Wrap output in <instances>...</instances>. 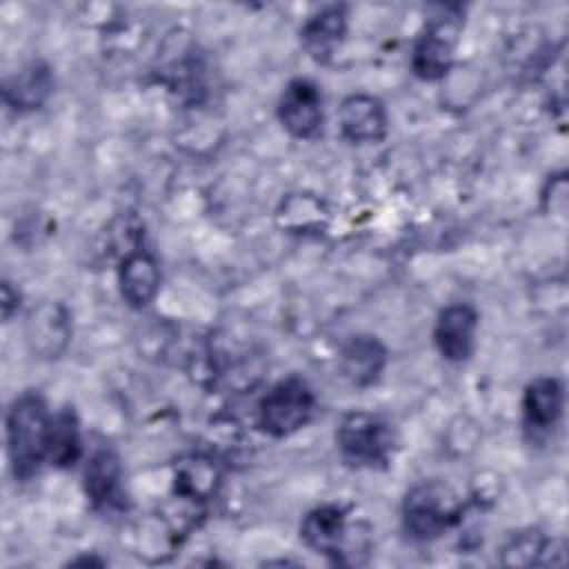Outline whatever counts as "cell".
Instances as JSON below:
<instances>
[{
    "label": "cell",
    "mask_w": 569,
    "mask_h": 569,
    "mask_svg": "<svg viewBox=\"0 0 569 569\" xmlns=\"http://www.w3.org/2000/svg\"><path fill=\"white\" fill-rule=\"evenodd\" d=\"M549 540L540 536V531L529 529L511 536V540L502 549V562L505 565H540L542 556L549 551Z\"/></svg>",
    "instance_id": "20"
},
{
    "label": "cell",
    "mask_w": 569,
    "mask_h": 569,
    "mask_svg": "<svg viewBox=\"0 0 569 569\" xmlns=\"http://www.w3.org/2000/svg\"><path fill=\"white\" fill-rule=\"evenodd\" d=\"M27 340L42 358H56L69 342V313L58 302L40 305L27 322Z\"/></svg>",
    "instance_id": "16"
},
{
    "label": "cell",
    "mask_w": 569,
    "mask_h": 569,
    "mask_svg": "<svg viewBox=\"0 0 569 569\" xmlns=\"http://www.w3.org/2000/svg\"><path fill=\"white\" fill-rule=\"evenodd\" d=\"M53 91V73L44 62H31L18 73L9 76L2 84L4 104L18 113L40 109Z\"/></svg>",
    "instance_id": "14"
},
{
    "label": "cell",
    "mask_w": 569,
    "mask_h": 569,
    "mask_svg": "<svg viewBox=\"0 0 569 569\" xmlns=\"http://www.w3.org/2000/svg\"><path fill=\"white\" fill-rule=\"evenodd\" d=\"M313 411V389L300 376H289L262 396L258 405V425L273 438H287L307 427Z\"/></svg>",
    "instance_id": "4"
},
{
    "label": "cell",
    "mask_w": 569,
    "mask_h": 569,
    "mask_svg": "<svg viewBox=\"0 0 569 569\" xmlns=\"http://www.w3.org/2000/svg\"><path fill=\"white\" fill-rule=\"evenodd\" d=\"M18 300H20V293L11 287L9 280L2 282V316L4 320H9L13 316V309H18Z\"/></svg>",
    "instance_id": "21"
},
{
    "label": "cell",
    "mask_w": 569,
    "mask_h": 569,
    "mask_svg": "<svg viewBox=\"0 0 569 569\" xmlns=\"http://www.w3.org/2000/svg\"><path fill=\"white\" fill-rule=\"evenodd\" d=\"M336 445L347 465L387 469L396 451V431L389 420L369 411L345 413L336 429Z\"/></svg>",
    "instance_id": "2"
},
{
    "label": "cell",
    "mask_w": 569,
    "mask_h": 569,
    "mask_svg": "<svg viewBox=\"0 0 569 569\" xmlns=\"http://www.w3.org/2000/svg\"><path fill=\"white\" fill-rule=\"evenodd\" d=\"M218 482L220 473L216 465L209 458L191 456L180 460L176 467L173 493L193 507H202L216 493Z\"/></svg>",
    "instance_id": "17"
},
{
    "label": "cell",
    "mask_w": 569,
    "mask_h": 569,
    "mask_svg": "<svg viewBox=\"0 0 569 569\" xmlns=\"http://www.w3.org/2000/svg\"><path fill=\"white\" fill-rule=\"evenodd\" d=\"M387 365V349L376 336H351L338 356L340 373L353 387L373 385Z\"/></svg>",
    "instance_id": "12"
},
{
    "label": "cell",
    "mask_w": 569,
    "mask_h": 569,
    "mask_svg": "<svg viewBox=\"0 0 569 569\" xmlns=\"http://www.w3.org/2000/svg\"><path fill=\"white\" fill-rule=\"evenodd\" d=\"M278 120L293 138H313L322 129V93L309 78L291 80L278 100Z\"/></svg>",
    "instance_id": "7"
},
{
    "label": "cell",
    "mask_w": 569,
    "mask_h": 569,
    "mask_svg": "<svg viewBox=\"0 0 569 569\" xmlns=\"http://www.w3.org/2000/svg\"><path fill=\"white\" fill-rule=\"evenodd\" d=\"M478 329V311L467 302L445 307L433 327V342L438 353L449 362H465L473 353Z\"/></svg>",
    "instance_id": "8"
},
{
    "label": "cell",
    "mask_w": 569,
    "mask_h": 569,
    "mask_svg": "<svg viewBox=\"0 0 569 569\" xmlns=\"http://www.w3.org/2000/svg\"><path fill=\"white\" fill-rule=\"evenodd\" d=\"M562 407H565V389L558 378L542 376L527 385L522 396V416H525L527 429L536 433H549L558 425L562 416Z\"/></svg>",
    "instance_id": "13"
},
{
    "label": "cell",
    "mask_w": 569,
    "mask_h": 569,
    "mask_svg": "<svg viewBox=\"0 0 569 569\" xmlns=\"http://www.w3.org/2000/svg\"><path fill=\"white\" fill-rule=\"evenodd\" d=\"M338 124L345 140L353 144L380 142L387 136L385 104L369 93H351L342 100Z\"/></svg>",
    "instance_id": "10"
},
{
    "label": "cell",
    "mask_w": 569,
    "mask_h": 569,
    "mask_svg": "<svg viewBox=\"0 0 569 569\" xmlns=\"http://www.w3.org/2000/svg\"><path fill=\"white\" fill-rule=\"evenodd\" d=\"M462 516V502L453 489L438 480L413 485L402 500V527L409 538L429 542L449 531Z\"/></svg>",
    "instance_id": "3"
},
{
    "label": "cell",
    "mask_w": 569,
    "mask_h": 569,
    "mask_svg": "<svg viewBox=\"0 0 569 569\" xmlns=\"http://www.w3.org/2000/svg\"><path fill=\"white\" fill-rule=\"evenodd\" d=\"M345 36H347V7L327 4L302 22L300 47L311 60L327 64L345 42Z\"/></svg>",
    "instance_id": "9"
},
{
    "label": "cell",
    "mask_w": 569,
    "mask_h": 569,
    "mask_svg": "<svg viewBox=\"0 0 569 569\" xmlns=\"http://www.w3.org/2000/svg\"><path fill=\"white\" fill-rule=\"evenodd\" d=\"M82 456V438L80 422L73 409L64 407L51 416L49 438H47V460L53 467L67 469L76 465Z\"/></svg>",
    "instance_id": "18"
},
{
    "label": "cell",
    "mask_w": 569,
    "mask_h": 569,
    "mask_svg": "<svg viewBox=\"0 0 569 569\" xmlns=\"http://www.w3.org/2000/svg\"><path fill=\"white\" fill-rule=\"evenodd\" d=\"M51 413L38 391L20 393L7 409V453L13 476L29 480L47 460Z\"/></svg>",
    "instance_id": "1"
},
{
    "label": "cell",
    "mask_w": 569,
    "mask_h": 569,
    "mask_svg": "<svg viewBox=\"0 0 569 569\" xmlns=\"http://www.w3.org/2000/svg\"><path fill=\"white\" fill-rule=\"evenodd\" d=\"M118 284L124 302L131 309H144L160 291V267L144 247L118 260Z\"/></svg>",
    "instance_id": "11"
},
{
    "label": "cell",
    "mask_w": 569,
    "mask_h": 569,
    "mask_svg": "<svg viewBox=\"0 0 569 569\" xmlns=\"http://www.w3.org/2000/svg\"><path fill=\"white\" fill-rule=\"evenodd\" d=\"M460 29V13H445L429 20L411 51V71L416 78L436 82L451 71Z\"/></svg>",
    "instance_id": "5"
},
{
    "label": "cell",
    "mask_w": 569,
    "mask_h": 569,
    "mask_svg": "<svg viewBox=\"0 0 569 569\" xmlns=\"http://www.w3.org/2000/svg\"><path fill=\"white\" fill-rule=\"evenodd\" d=\"M120 458L113 449H98L84 469V493L93 509L109 511L122 505Z\"/></svg>",
    "instance_id": "15"
},
{
    "label": "cell",
    "mask_w": 569,
    "mask_h": 569,
    "mask_svg": "<svg viewBox=\"0 0 569 569\" xmlns=\"http://www.w3.org/2000/svg\"><path fill=\"white\" fill-rule=\"evenodd\" d=\"M107 242L109 251L122 260L127 253L144 247V224L133 211H122L118 213L109 227H107Z\"/></svg>",
    "instance_id": "19"
},
{
    "label": "cell",
    "mask_w": 569,
    "mask_h": 569,
    "mask_svg": "<svg viewBox=\"0 0 569 569\" xmlns=\"http://www.w3.org/2000/svg\"><path fill=\"white\" fill-rule=\"evenodd\" d=\"M300 538L311 551L336 565H345L351 545L347 509L338 505H320L311 509L300 522Z\"/></svg>",
    "instance_id": "6"
}]
</instances>
